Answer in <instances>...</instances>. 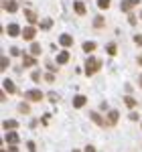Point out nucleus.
I'll return each instance as SVG.
<instances>
[{
  "mask_svg": "<svg viewBox=\"0 0 142 152\" xmlns=\"http://www.w3.org/2000/svg\"><path fill=\"white\" fill-rule=\"evenodd\" d=\"M100 67H102V61H100V59L89 57L87 61H85V73H87L89 77H91V75H94V73H95L97 69H100Z\"/></svg>",
  "mask_w": 142,
  "mask_h": 152,
  "instance_id": "f257e3e1",
  "label": "nucleus"
},
{
  "mask_svg": "<svg viewBox=\"0 0 142 152\" xmlns=\"http://www.w3.org/2000/svg\"><path fill=\"white\" fill-rule=\"evenodd\" d=\"M118 118H120L118 110H110V114H108L106 124H108V126H116V124H118Z\"/></svg>",
  "mask_w": 142,
  "mask_h": 152,
  "instance_id": "f03ea898",
  "label": "nucleus"
},
{
  "mask_svg": "<svg viewBox=\"0 0 142 152\" xmlns=\"http://www.w3.org/2000/svg\"><path fill=\"white\" fill-rule=\"evenodd\" d=\"M26 99H31V102H41V99H43V91L31 89V91H26Z\"/></svg>",
  "mask_w": 142,
  "mask_h": 152,
  "instance_id": "7ed1b4c3",
  "label": "nucleus"
},
{
  "mask_svg": "<svg viewBox=\"0 0 142 152\" xmlns=\"http://www.w3.org/2000/svg\"><path fill=\"white\" fill-rule=\"evenodd\" d=\"M140 0H122V4H120V8L124 12H130V8H134L136 4H138Z\"/></svg>",
  "mask_w": 142,
  "mask_h": 152,
  "instance_id": "20e7f679",
  "label": "nucleus"
},
{
  "mask_svg": "<svg viewBox=\"0 0 142 152\" xmlns=\"http://www.w3.org/2000/svg\"><path fill=\"white\" fill-rule=\"evenodd\" d=\"M2 8H4L6 12H16L18 4H16L14 0H4V2H2Z\"/></svg>",
  "mask_w": 142,
  "mask_h": 152,
  "instance_id": "39448f33",
  "label": "nucleus"
},
{
  "mask_svg": "<svg viewBox=\"0 0 142 152\" xmlns=\"http://www.w3.org/2000/svg\"><path fill=\"white\" fill-rule=\"evenodd\" d=\"M35 35H37V28H33V26H26V28L23 31V37L26 39V41H33Z\"/></svg>",
  "mask_w": 142,
  "mask_h": 152,
  "instance_id": "423d86ee",
  "label": "nucleus"
},
{
  "mask_svg": "<svg viewBox=\"0 0 142 152\" xmlns=\"http://www.w3.org/2000/svg\"><path fill=\"white\" fill-rule=\"evenodd\" d=\"M2 87H4V91H6V94H14V91H16V87H14V83L10 81V79H4V81H2Z\"/></svg>",
  "mask_w": 142,
  "mask_h": 152,
  "instance_id": "0eeeda50",
  "label": "nucleus"
},
{
  "mask_svg": "<svg viewBox=\"0 0 142 152\" xmlns=\"http://www.w3.org/2000/svg\"><path fill=\"white\" fill-rule=\"evenodd\" d=\"M35 63H37V59L33 57V55H26V53L23 55V65H24V67H33Z\"/></svg>",
  "mask_w": 142,
  "mask_h": 152,
  "instance_id": "6e6552de",
  "label": "nucleus"
},
{
  "mask_svg": "<svg viewBox=\"0 0 142 152\" xmlns=\"http://www.w3.org/2000/svg\"><path fill=\"white\" fill-rule=\"evenodd\" d=\"M85 102H87L85 95H75V97H73V105H75V107H83Z\"/></svg>",
  "mask_w": 142,
  "mask_h": 152,
  "instance_id": "1a4fd4ad",
  "label": "nucleus"
},
{
  "mask_svg": "<svg viewBox=\"0 0 142 152\" xmlns=\"http://www.w3.org/2000/svg\"><path fill=\"white\" fill-rule=\"evenodd\" d=\"M6 142H8L10 146H16V142H18V136H16V132H8V134H6Z\"/></svg>",
  "mask_w": 142,
  "mask_h": 152,
  "instance_id": "9d476101",
  "label": "nucleus"
},
{
  "mask_svg": "<svg viewBox=\"0 0 142 152\" xmlns=\"http://www.w3.org/2000/svg\"><path fill=\"white\" fill-rule=\"evenodd\" d=\"M2 126H4V128L8 130V132H12V130L16 128L18 124H16V120H4V122H2Z\"/></svg>",
  "mask_w": 142,
  "mask_h": 152,
  "instance_id": "9b49d317",
  "label": "nucleus"
},
{
  "mask_svg": "<svg viewBox=\"0 0 142 152\" xmlns=\"http://www.w3.org/2000/svg\"><path fill=\"white\" fill-rule=\"evenodd\" d=\"M8 35L10 37H18L20 35V26H18V24H10V26H8Z\"/></svg>",
  "mask_w": 142,
  "mask_h": 152,
  "instance_id": "f8f14e48",
  "label": "nucleus"
},
{
  "mask_svg": "<svg viewBox=\"0 0 142 152\" xmlns=\"http://www.w3.org/2000/svg\"><path fill=\"white\" fill-rule=\"evenodd\" d=\"M73 10L77 14H85V4L83 2H73Z\"/></svg>",
  "mask_w": 142,
  "mask_h": 152,
  "instance_id": "ddd939ff",
  "label": "nucleus"
},
{
  "mask_svg": "<svg viewBox=\"0 0 142 152\" xmlns=\"http://www.w3.org/2000/svg\"><path fill=\"white\" fill-rule=\"evenodd\" d=\"M59 43L63 45V47H69L71 43H73V39H71L69 35H61V37H59Z\"/></svg>",
  "mask_w": 142,
  "mask_h": 152,
  "instance_id": "4468645a",
  "label": "nucleus"
},
{
  "mask_svg": "<svg viewBox=\"0 0 142 152\" xmlns=\"http://www.w3.org/2000/svg\"><path fill=\"white\" fill-rule=\"evenodd\" d=\"M91 120H94L97 126H106V122L102 120V116H100V114H95V112H91Z\"/></svg>",
  "mask_w": 142,
  "mask_h": 152,
  "instance_id": "2eb2a0df",
  "label": "nucleus"
},
{
  "mask_svg": "<svg viewBox=\"0 0 142 152\" xmlns=\"http://www.w3.org/2000/svg\"><path fill=\"white\" fill-rule=\"evenodd\" d=\"M94 49H95V43H94V41H87V43H83V51H85V53H91Z\"/></svg>",
  "mask_w": 142,
  "mask_h": 152,
  "instance_id": "dca6fc26",
  "label": "nucleus"
},
{
  "mask_svg": "<svg viewBox=\"0 0 142 152\" xmlns=\"http://www.w3.org/2000/svg\"><path fill=\"white\" fill-rule=\"evenodd\" d=\"M57 61H59V63H67V61H69V53H67V51H61Z\"/></svg>",
  "mask_w": 142,
  "mask_h": 152,
  "instance_id": "f3484780",
  "label": "nucleus"
},
{
  "mask_svg": "<svg viewBox=\"0 0 142 152\" xmlns=\"http://www.w3.org/2000/svg\"><path fill=\"white\" fill-rule=\"evenodd\" d=\"M51 26H53V20H51V18H45V20H41V28H43V31H49Z\"/></svg>",
  "mask_w": 142,
  "mask_h": 152,
  "instance_id": "a211bd4d",
  "label": "nucleus"
},
{
  "mask_svg": "<svg viewBox=\"0 0 142 152\" xmlns=\"http://www.w3.org/2000/svg\"><path fill=\"white\" fill-rule=\"evenodd\" d=\"M24 14H26V20H29L31 24H33V23H37V14H35L33 10H26Z\"/></svg>",
  "mask_w": 142,
  "mask_h": 152,
  "instance_id": "6ab92c4d",
  "label": "nucleus"
},
{
  "mask_svg": "<svg viewBox=\"0 0 142 152\" xmlns=\"http://www.w3.org/2000/svg\"><path fill=\"white\" fill-rule=\"evenodd\" d=\"M124 104L128 105V107H136V99L130 97V95H126V97H124Z\"/></svg>",
  "mask_w": 142,
  "mask_h": 152,
  "instance_id": "aec40b11",
  "label": "nucleus"
},
{
  "mask_svg": "<svg viewBox=\"0 0 142 152\" xmlns=\"http://www.w3.org/2000/svg\"><path fill=\"white\" fill-rule=\"evenodd\" d=\"M110 4H112V0H97V6H100L102 10H106Z\"/></svg>",
  "mask_w": 142,
  "mask_h": 152,
  "instance_id": "412c9836",
  "label": "nucleus"
},
{
  "mask_svg": "<svg viewBox=\"0 0 142 152\" xmlns=\"http://www.w3.org/2000/svg\"><path fill=\"white\" fill-rule=\"evenodd\" d=\"M18 112H20V114H29V112H31L29 104H20V105H18Z\"/></svg>",
  "mask_w": 142,
  "mask_h": 152,
  "instance_id": "4be33fe9",
  "label": "nucleus"
},
{
  "mask_svg": "<svg viewBox=\"0 0 142 152\" xmlns=\"http://www.w3.org/2000/svg\"><path fill=\"white\" fill-rule=\"evenodd\" d=\"M31 53H33V55H39V53H41V45L33 43V45H31Z\"/></svg>",
  "mask_w": 142,
  "mask_h": 152,
  "instance_id": "5701e85b",
  "label": "nucleus"
},
{
  "mask_svg": "<svg viewBox=\"0 0 142 152\" xmlns=\"http://www.w3.org/2000/svg\"><path fill=\"white\" fill-rule=\"evenodd\" d=\"M106 51H108V55H116V53H118L116 45H108V47H106Z\"/></svg>",
  "mask_w": 142,
  "mask_h": 152,
  "instance_id": "b1692460",
  "label": "nucleus"
},
{
  "mask_svg": "<svg viewBox=\"0 0 142 152\" xmlns=\"http://www.w3.org/2000/svg\"><path fill=\"white\" fill-rule=\"evenodd\" d=\"M94 26H95V28H102V26H104V18H102V16H97V18L94 20Z\"/></svg>",
  "mask_w": 142,
  "mask_h": 152,
  "instance_id": "393cba45",
  "label": "nucleus"
},
{
  "mask_svg": "<svg viewBox=\"0 0 142 152\" xmlns=\"http://www.w3.org/2000/svg\"><path fill=\"white\" fill-rule=\"evenodd\" d=\"M0 61H2V63H0V67H2V69H6V67H8V59H6V57H2Z\"/></svg>",
  "mask_w": 142,
  "mask_h": 152,
  "instance_id": "a878e982",
  "label": "nucleus"
},
{
  "mask_svg": "<svg viewBox=\"0 0 142 152\" xmlns=\"http://www.w3.org/2000/svg\"><path fill=\"white\" fill-rule=\"evenodd\" d=\"M134 43H136V45H140V47H142V35H134Z\"/></svg>",
  "mask_w": 142,
  "mask_h": 152,
  "instance_id": "bb28decb",
  "label": "nucleus"
},
{
  "mask_svg": "<svg viewBox=\"0 0 142 152\" xmlns=\"http://www.w3.org/2000/svg\"><path fill=\"white\" fill-rule=\"evenodd\" d=\"M31 77H33V81H41V73H39V71H35Z\"/></svg>",
  "mask_w": 142,
  "mask_h": 152,
  "instance_id": "cd10ccee",
  "label": "nucleus"
},
{
  "mask_svg": "<svg viewBox=\"0 0 142 152\" xmlns=\"http://www.w3.org/2000/svg\"><path fill=\"white\" fill-rule=\"evenodd\" d=\"M45 79H47L49 83H53V81H55V75H53V73H47V75H45Z\"/></svg>",
  "mask_w": 142,
  "mask_h": 152,
  "instance_id": "c85d7f7f",
  "label": "nucleus"
},
{
  "mask_svg": "<svg viewBox=\"0 0 142 152\" xmlns=\"http://www.w3.org/2000/svg\"><path fill=\"white\" fill-rule=\"evenodd\" d=\"M10 55H14V57H16V55H20V51H18L16 47H12V49H10Z\"/></svg>",
  "mask_w": 142,
  "mask_h": 152,
  "instance_id": "c756f323",
  "label": "nucleus"
},
{
  "mask_svg": "<svg viewBox=\"0 0 142 152\" xmlns=\"http://www.w3.org/2000/svg\"><path fill=\"white\" fill-rule=\"evenodd\" d=\"M26 148H29V152H35V144H33V142H29V144H26Z\"/></svg>",
  "mask_w": 142,
  "mask_h": 152,
  "instance_id": "7c9ffc66",
  "label": "nucleus"
},
{
  "mask_svg": "<svg viewBox=\"0 0 142 152\" xmlns=\"http://www.w3.org/2000/svg\"><path fill=\"white\" fill-rule=\"evenodd\" d=\"M85 152H95V148L91 146V144H89V146H85Z\"/></svg>",
  "mask_w": 142,
  "mask_h": 152,
  "instance_id": "2f4dec72",
  "label": "nucleus"
},
{
  "mask_svg": "<svg viewBox=\"0 0 142 152\" xmlns=\"http://www.w3.org/2000/svg\"><path fill=\"white\" fill-rule=\"evenodd\" d=\"M6 152H18V148H16V146H8V150Z\"/></svg>",
  "mask_w": 142,
  "mask_h": 152,
  "instance_id": "473e14b6",
  "label": "nucleus"
},
{
  "mask_svg": "<svg viewBox=\"0 0 142 152\" xmlns=\"http://www.w3.org/2000/svg\"><path fill=\"white\" fill-rule=\"evenodd\" d=\"M138 63H140V65H142V57H138Z\"/></svg>",
  "mask_w": 142,
  "mask_h": 152,
  "instance_id": "72a5a7b5",
  "label": "nucleus"
},
{
  "mask_svg": "<svg viewBox=\"0 0 142 152\" xmlns=\"http://www.w3.org/2000/svg\"><path fill=\"white\" fill-rule=\"evenodd\" d=\"M140 83H142V75H140Z\"/></svg>",
  "mask_w": 142,
  "mask_h": 152,
  "instance_id": "f704fd0d",
  "label": "nucleus"
},
{
  "mask_svg": "<svg viewBox=\"0 0 142 152\" xmlns=\"http://www.w3.org/2000/svg\"><path fill=\"white\" fill-rule=\"evenodd\" d=\"M140 16H142V12H140Z\"/></svg>",
  "mask_w": 142,
  "mask_h": 152,
  "instance_id": "c9c22d12",
  "label": "nucleus"
}]
</instances>
